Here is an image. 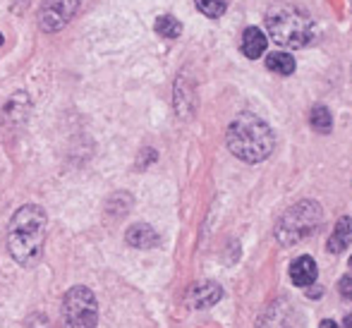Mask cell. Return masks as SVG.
<instances>
[{"label":"cell","mask_w":352,"mask_h":328,"mask_svg":"<svg viewBox=\"0 0 352 328\" xmlns=\"http://www.w3.org/2000/svg\"><path fill=\"white\" fill-rule=\"evenodd\" d=\"M43 242H46V213L36 204L17 208L8 226L10 256L24 268H32L41 261Z\"/></svg>","instance_id":"1"},{"label":"cell","mask_w":352,"mask_h":328,"mask_svg":"<svg viewBox=\"0 0 352 328\" xmlns=\"http://www.w3.org/2000/svg\"><path fill=\"white\" fill-rule=\"evenodd\" d=\"M226 142L235 158L245 163H261L274 153L276 134L269 127V122L261 120L259 116L240 113L228 127Z\"/></svg>","instance_id":"2"},{"label":"cell","mask_w":352,"mask_h":328,"mask_svg":"<svg viewBox=\"0 0 352 328\" xmlns=\"http://www.w3.org/2000/svg\"><path fill=\"white\" fill-rule=\"evenodd\" d=\"M266 32L283 48H305L314 39V19L295 5L278 3L266 12Z\"/></svg>","instance_id":"3"},{"label":"cell","mask_w":352,"mask_h":328,"mask_svg":"<svg viewBox=\"0 0 352 328\" xmlns=\"http://www.w3.org/2000/svg\"><path fill=\"white\" fill-rule=\"evenodd\" d=\"M324 223V211L316 201H300L295 206H290L280 216V221L276 223V240L283 247L297 245V242L307 240L309 235H314L316 228H321Z\"/></svg>","instance_id":"4"},{"label":"cell","mask_w":352,"mask_h":328,"mask_svg":"<svg viewBox=\"0 0 352 328\" xmlns=\"http://www.w3.org/2000/svg\"><path fill=\"white\" fill-rule=\"evenodd\" d=\"M98 305L87 285H74L63 302V328H96Z\"/></svg>","instance_id":"5"},{"label":"cell","mask_w":352,"mask_h":328,"mask_svg":"<svg viewBox=\"0 0 352 328\" xmlns=\"http://www.w3.org/2000/svg\"><path fill=\"white\" fill-rule=\"evenodd\" d=\"M82 0H43L38 10V27L46 34H56L65 29L79 10Z\"/></svg>","instance_id":"6"},{"label":"cell","mask_w":352,"mask_h":328,"mask_svg":"<svg viewBox=\"0 0 352 328\" xmlns=\"http://www.w3.org/2000/svg\"><path fill=\"white\" fill-rule=\"evenodd\" d=\"M221 297H223V287L213 281L197 283V285H192L190 292H187V302H190L195 309H209L216 302H221Z\"/></svg>","instance_id":"7"},{"label":"cell","mask_w":352,"mask_h":328,"mask_svg":"<svg viewBox=\"0 0 352 328\" xmlns=\"http://www.w3.org/2000/svg\"><path fill=\"white\" fill-rule=\"evenodd\" d=\"M125 242L135 250H153V247L161 245V235L146 223H137L125 232Z\"/></svg>","instance_id":"8"},{"label":"cell","mask_w":352,"mask_h":328,"mask_svg":"<svg viewBox=\"0 0 352 328\" xmlns=\"http://www.w3.org/2000/svg\"><path fill=\"white\" fill-rule=\"evenodd\" d=\"M316 276H319V268H316V261L311 259V256H297V259L290 263V281L295 283L297 287L314 285Z\"/></svg>","instance_id":"9"},{"label":"cell","mask_w":352,"mask_h":328,"mask_svg":"<svg viewBox=\"0 0 352 328\" xmlns=\"http://www.w3.org/2000/svg\"><path fill=\"white\" fill-rule=\"evenodd\" d=\"M266 43H269V39L264 36V32H261L259 27H247L245 34H242V53H245V58H250V61H256V58H261L266 53Z\"/></svg>","instance_id":"10"},{"label":"cell","mask_w":352,"mask_h":328,"mask_svg":"<svg viewBox=\"0 0 352 328\" xmlns=\"http://www.w3.org/2000/svg\"><path fill=\"white\" fill-rule=\"evenodd\" d=\"M350 242H352V218L345 216L336 223V230L331 232L329 242H326V250H329L331 254H340V252L348 250Z\"/></svg>","instance_id":"11"},{"label":"cell","mask_w":352,"mask_h":328,"mask_svg":"<svg viewBox=\"0 0 352 328\" xmlns=\"http://www.w3.org/2000/svg\"><path fill=\"white\" fill-rule=\"evenodd\" d=\"M175 111L180 118H192L195 113V89L185 77H180L175 84Z\"/></svg>","instance_id":"12"},{"label":"cell","mask_w":352,"mask_h":328,"mask_svg":"<svg viewBox=\"0 0 352 328\" xmlns=\"http://www.w3.org/2000/svg\"><path fill=\"white\" fill-rule=\"evenodd\" d=\"M266 67L271 69V72L280 74V77H290L292 72H295V58L290 56V53L285 51H276L271 53L269 58H266Z\"/></svg>","instance_id":"13"},{"label":"cell","mask_w":352,"mask_h":328,"mask_svg":"<svg viewBox=\"0 0 352 328\" xmlns=\"http://www.w3.org/2000/svg\"><path fill=\"white\" fill-rule=\"evenodd\" d=\"M309 122H311V127H314L316 132H321V134H331V130H333V116H331V111L326 106H314V108H311Z\"/></svg>","instance_id":"14"},{"label":"cell","mask_w":352,"mask_h":328,"mask_svg":"<svg viewBox=\"0 0 352 328\" xmlns=\"http://www.w3.org/2000/svg\"><path fill=\"white\" fill-rule=\"evenodd\" d=\"M153 29H156V34L163 39H177L182 34V24L177 22L173 14H161V17L156 19V24H153Z\"/></svg>","instance_id":"15"},{"label":"cell","mask_w":352,"mask_h":328,"mask_svg":"<svg viewBox=\"0 0 352 328\" xmlns=\"http://www.w3.org/2000/svg\"><path fill=\"white\" fill-rule=\"evenodd\" d=\"M195 5L201 14H206V17H211V19H218L226 14L230 0H195Z\"/></svg>","instance_id":"16"},{"label":"cell","mask_w":352,"mask_h":328,"mask_svg":"<svg viewBox=\"0 0 352 328\" xmlns=\"http://www.w3.org/2000/svg\"><path fill=\"white\" fill-rule=\"evenodd\" d=\"M27 328H51V321L43 314H34L32 319L27 321Z\"/></svg>","instance_id":"17"},{"label":"cell","mask_w":352,"mask_h":328,"mask_svg":"<svg viewBox=\"0 0 352 328\" xmlns=\"http://www.w3.org/2000/svg\"><path fill=\"white\" fill-rule=\"evenodd\" d=\"M338 290H340V295H343L345 300H352V276L340 278V283H338Z\"/></svg>","instance_id":"18"},{"label":"cell","mask_w":352,"mask_h":328,"mask_svg":"<svg viewBox=\"0 0 352 328\" xmlns=\"http://www.w3.org/2000/svg\"><path fill=\"white\" fill-rule=\"evenodd\" d=\"M319 328H338V326H336V321L324 319V321H321V326H319Z\"/></svg>","instance_id":"19"},{"label":"cell","mask_w":352,"mask_h":328,"mask_svg":"<svg viewBox=\"0 0 352 328\" xmlns=\"http://www.w3.org/2000/svg\"><path fill=\"white\" fill-rule=\"evenodd\" d=\"M343 328H352V314L345 316V321H343Z\"/></svg>","instance_id":"20"},{"label":"cell","mask_w":352,"mask_h":328,"mask_svg":"<svg viewBox=\"0 0 352 328\" xmlns=\"http://www.w3.org/2000/svg\"><path fill=\"white\" fill-rule=\"evenodd\" d=\"M3 41H5V39H3V34H0V48H3Z\"/></svg>","instance_id":"21"},{"label":"cell","mask_w":352,"mask_h":328,"mask_svg":"<svg viewBox=\"0 0 352 328\" xmlns=\"http://www.w3.org/2000/svg\"><path fill=\"white\" fill-rule=\"evenodd\" d=\"M19 3H24V5H27V3H29V0H19Z\"/></svg>","instance_id":"22"},{"label":"cell","mask_w":352,"mask_h":328,"mask_svg":"<svg viewBox=\"0 0 352 328\" xmlns=\"http://www.w3.org/2000/svg\"><path fill=\"white\" fill-rule=\"evenodd\" d=\"M350 268H352V256H350Z\"/></svg>","instance_id":"23"},{"label":"cell","mask_w":352,"mask_h":328,"mask_svg":"<svg viewBox=\"0 0 352 328\" xmlns=\"http://www.w3.org/2000/svg\"><path fill=\"white\" fill-rule=\"evenodd\" d=\"M350 3H352V0H350Z\"/></svg>","instance_id":"24"}]
</instances>
